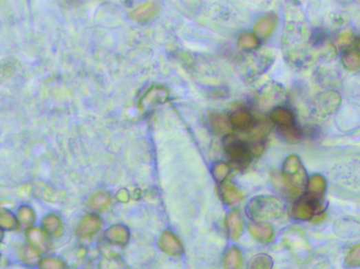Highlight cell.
Listing matches in <instances>:
<instances>
[{"label": "cell", "instance_id": "25", "mask_svg": "<svg viewBox=\"0 0 360 269\" xmlns=\"http://www.w3.org/2000/svg\"><path fill=\"white\" fill-rule=\"evenodd\" d=\"M242 250L237 246H231L224 259V269H240L242 266Z\"/></svg>", "mask_w": 360, "mask_h": 269}, {"label": "cell", "instance_id": "40", "mask_svg": "<svg viewBox=\"0 0 360 269\" xmlns=\"http://www.w3.org/2000/svg\"><path fill=\"white\" fill-rule=\"evenodd\" d=\"M3 229H0V242H1V241H3Z\"/></svg>", "mask_w": 360, "mask_h": 269}, {"label": "cell", "instance_id": "11", "mask_svg": "<svg viewBox=\"0 0 360 269\" xmlns=\"http://www.w3.org/2000/svg\"><path fill=\"white\" fill-rule=\"evenodd\" d=\"M307 197L314 201H321L327 191V181L322 175L315 174L307 181Z\"/></svg>", "mask_w": 360, "mask_h": 269}, {"label": "cell", "instance_id": "39", "mask_svg": "<svg viewBox=\"0 0 360 269\" xmlns=\"http://www.w3.org/2000/svg\"><path fill=\"white\" fill-rule=\"evenodd\" d=\"M355 50L360 54V36L355 39Z\"/></svg>", "mask_w": 360, "mask_h": 269}, {"label": "cell", "instance_id": "32", "mask_svg": "<svg viewBox=\"0 0 360 269\" xmlns=\"http://www.w3.org/2000/svg\"><path fill=\"white\" fill-rule=\"evenodd\" d=\"M110 195L107 194V193H98V194L94 195L91 201H89V207L93 211H101L107 208L110 205Z\"/></svg>", "mask_w": 360, "mask_h": 269}, {"label": "cell", "instance_id": "1", "mask_svg": "<svg viewBox=\"0 0 360 269\" xmlns=\"http://www.w3.org/2000/svg\"><path fill=\"white\" fill-rule=\"evenodd\" d=\"M282 45L286 61L293 67H306L311 65V61L314 59L311 33L308 25L301 19L295 18L288 23Z\"/></svg>", "mask_w": 360, "mask_h": 269}, {"label": "cell", "instance_id": "41", "mask_svg": "<svg viewBox=\"0 0 360 269\" xmlns=\"http://www.w3.org/2000/svg\"><path fill=\"white\" fill-rule=\"evenodd\" d=\"M3 256H0V265L3 264Z\"/></svg>", "mask_w": 360, "mask_h": 269}, {"label": "cell", "instance_id": "13", "mask_svg": "<svg viewBox=\"0 0 360 269\" xmlns=\"http://www.w3.org/2000/svg\"><path fill=\"white\" fill-rule=\"evenodd\" d=\"M284 92L280 85L272 83L268 87H264L260 97V107H272L275 103H280L284 99Z\"/></svg>", "mask_w": 360, "mask_h": 269}, {"label": "cell", "instance_id": "21", "mask_svg": "<svg viewBox=\"0 0 360 269\" xmlns=\"http://www.w3.org/2000/svg\"><path fill=\"white\" fill-rule=\"evenodd\" d=\"M226 228L231 240L240 239L244 229V221L240 211H232L229 213L226 218Z\"/></svg>", "mask_w": 360, "mask_h": 269}, {"label": "cell", "instance_id": "30", "mask_svg": "<svg viewBox=\"0 0 360 269\" xmlns=\"http://www.w3.org/2000/svg\"><path fill=\"white\" fill-rule=\"evenodd\" d=\"M19 255H21V260L25 264L36 265L37 263L41 262L39 252L35 248H33L31 245H23L21 250H19Z\"/></svg>", "mask_w": 360, "mask_h": 269}, {"label": "cell", "instance_id": "10", "mask_svg": "<svg viewBox=\"0 0 360 269\" xmlns=\"http://www.w3.org/2000/svg\"><path fill=\"white\" fill-rule=\"evenodd\" d=\"M159 247L165 254L172 257H179L184 254V246L173 233L166 230L159 239Z\"/></svg>", "mask_w": 360, "mask_h": 269}, {"label": "cell", "instance_id": "36", "mask_svg": "<svg viewBox=\"0 0 360 269\" xmlns=\"http://www.w3.org/2000/svg\"><path fill=\"white\" fill-rule=\"evenodd\" d=\"M346 265L349 267H360V244L351 248L346 257Z\"/></svg>", "mask_w": 360, "mask_h": 269}, {"label": "cell", "instance_id": "26", "mask_svg": "<svg viewBox=\"0 0 360 269\" xmlns=\"http://www.w3.org/2000/svg\"><path fill=\"white\" fill-rule=\"evenodd\" d=\"M341 63L348 71H358L360 69V54L352 47L345 50L343 57H341Z\"/></svg>", "mask_w": 360, "mask_h": 269}, {"label": "cell", "instance_id": "22", "mask_svg": "<svg viewBox=\"0 0 360 269\" xmlns=\"http://www.w3.org/2000/svg\"><path fill=\"white\" fill-rule=\"evenodd\" d=\"M32 195L39 197L47 202L57 203L63 199V193L53 189L50 185L39 184L32 186Z\"/></svg>", "mask_w": 360, "mask_h": 269}, {"label": "cell", "instance_id": "28", "mask_svg": "<svg viewBox=\"0 0 360 269\" xmlns=\"http://www.w3.org/2000/svg\"><path fill=\"white\" fill-rule=\"evenodd\" d=\"M260 38L253 33H242L238 38V47L244 51H255L260 47Z\"/></svg>", "mask_w": 360, "mask_h": 269}, {"label": "cell", "instance_id": "3", "mask_svg": "<svg viewBox=\"0 0 360 269\" xmlns=\"http://www.w3.org/2000/svg\"><path fill=\"white\" fill-rule=\"evenodd\" d=\"M246 215L256 222L278 219L284 213V204L272 196H258L251 199L246 205Z\"/></svg>", "mask_w": 360, "mask_h": 269}, {"label": "cell", "instance_id": "8", "mask_svg": "<svg viewBox=\"0 0 360 269\" xmlns=\"http://www.w3.org/2000/svg\"><path fill=\"white\" fill-rule=\"evenodd\" d=\"M169 97V91L164 85H155L147 91L139 103V107L142 111H150L157 105L166 103Z\"/></svg>", "mask_w": 360, "mask_h": 269}, {"label": "cell", "instance_id": "34", "mask_svg": "<svg viewBox=\"0 0 360 269\" xmlns=\"http://www.w3.org/2000/svg\"><path fill=\"white\" fill-rule=\"evenodd\" d=\"M231 169L226 163L218 162L213 166V176L220 182H224L230 175Z\"/></svg>", "mask_w": 360, "mask_h": 269}, {"label": "cell", "instance_id": "33", "mask_svg": "<svg viewBox=\"0 0 360 269\" xmlns=\"http://www.w3.org/2000/svg\"><path fill=\"white\" fill-rule=\"evenodd\" d=\"M280 133H282V137L286 139L288 142L296 143L298 141H300L302 137L301 131L298 129L297 125H294V127H288V129H279Z\"/></svg>", "mask_w": 360, "mask_h": 269}, {"label": "cell", "instance_id": "18", "mask_svg": "<svg viewBox=\"0 0 360 269\" xmlns=\"http://www.w3.org/2000/svg\"><path fill=\"white\" fill-rule=\"evenodd\" d=\"M159 9H160V7H159L158 3H154V1H149V3H143V5L133 10L130 13V17L137 23H146L157 15Z\"/></svg>", "mask_w": 360, "mask_h": 269}, {"label": "cell", "instance_id": "24", "mask_svg": "<svg viewBox=\"0 0 360 269\" xmlns=\"http://www.w3.org/2000/svg\"><path fill=\"white\" fill-rule=\"evenodd\" d=\"M43 229L49 236H61L63 233V222L57 215H47L43 220Z\"/></svg>", "mask_w": 360, "mask_h": 269}, {"label": "cell", "instance_id": "15", "mask_svg": "<svg viewBox=\"0 0 360 269\" xmlns=\"http://www.w3.org/2000/svg\"><path fill=\"white\" fill-rule=\"evenodd\" d=\"M105 237L112 244L125 246L130 241V232L125 225L114 224L105 230Z\"/></svg>", "mask_w": 360, "mask_h": 269}, {"label": "cell", "instance_id": "27", "mask_svg": "<svg viewBox=\"0 0 360 269\" xmlns=\"http://www.w3.org/2000/svg\"><path fill=\"white\" fill-rule=\"evenodd\" d=\"M16 218H17L18 223L21 226L31 228L32 225L35 222V213H34V209L32 207L23 205L18 208Z\"/></svg>", "mask_w": 360, "mask_h": 269}, {"label": "cell", "instance_id": "37", "mask_svg": "<svg viewBox=\"0 0 360 269\" xmlns=\"http://www.w3.org/2000/svg\"><path fill=\"white\" fill-rule=\"evenodd\" d=\"M354 43H355V38L352 33L340 34L336 41V45L339 47H345V50L350 49V45Z\"/></svg>", "mask_w": 360, "mask_h": 269}, {"label": "cell", "instance_id": "6", "mask_svg": "<svg viewBox=\"0 0 360 269\" xmlns=\"http://www.w3.org/2000/svg\"><path fill=\"white\" fill-rule=\"evenodd\" d=\"M324 211L325 206H322L321 201H314L306 196L294 203L291 208V216L296 220L310 221Z\"/></svg>", "mask_w": 360, "mask_h": 269}, {"label": "cell", "instance_id": "23", "mask_svg": "<svg viewBox=\"0 0 360 269\" xmlns=\"http://www.w3.org/2000/svg\"><path fill=\"white\" fill-rule=\"evenodd\" d=\"M211 127L220 135H231L232 125L230 119L222 113H213L210 116Z\"/></svg>", "mask_w": 360, "mask_h": 269}, {"label": "cell", "instance_id": "5", "mask_svg": "<svg viewBox=\"0 0 360 269\" xmlns=\"http://www.w3.org/2000/svg\"><path fill=\"white\" fill-rule=\"evenodd\" d=\"M224 149L228 153L229 158L238 167L248 166L253 153L246 141L238 139L237 137L229 135L224 138Z\"/></svg>", "mask_w": 360, "mask_h": 269}, {"label": "cell", "instance_id": "20", "mask_svg": "<svg viewBox=\"0 0 360 269\" xmlns=\"http://www.w3.org/2000/svg\"><path fill=\"white\" fill-rule=\"evenodd\" d=\"M220 195L222 201L228 206H236L242 201V194L234 183L230 181H224L220 185Z\"/></svg>", "mask_w": 360, "mask_h": 269}, {"label": "cell", "instance_id": "4", "mask_svg": "<svg viewBox=\"0 0 360 269\" xmlns=\"http://www.w3.org/2000/svg\"><path fill=\"white\" fill-rule=\"evenodd\" d=\"M341 105V96L335 91L318 94L312 103V113L315 118L325 120L334 115Z\"/></svg>", "mask_w": 360, "mask_h": 269}, {"label": "cell", "instance_id": "35", "mask_svg": "<svg viewBox=\"0 0 360 269\" xmlns=\"http://www.w3.org/2000/svg\"><path fill=\"white\" fill-rule=\"evenodd\" d=\"M39 268L67 269V266L63 260H61V259L50 257V258H45L43 259V260H41V262H39Z\"/></svg>", "mask_w": 360, "mask_h": 269}, {"label": "cell", "instance_id": "29", "mask_svg": "<svg viewBox=\"0 0 360 269\" xmlns=\"http://www.w3.org/2000/svg\"><path fill=\"white\" fill-rule=\"evenodd\" d=\"M19 223L17 218L12 214L9 209L0 208V229L6 230H14L18 228Z\"/></svg>", "mask_w": 360, "mask_h": 269}, {"label": "cell", "instance_id": "14", "mask_svg": "<svg viewBox=\"0 0 360 269\" xmlns=\"http://www.w3.org/2000/svg\"><path fill=\"white\" fill-rule=\"evenodd\" d=\"M278 25V16L275 13H268L262 16L260 21L255 23L254 32L258 38H268L273 33Z\"/></svg>", "mask_w": 360, "mask_h": 269}, {"label": "cell", "instance_id": "17", "mask_svg": "<svg viewBox=\"0 0 360 269\" xmlns=\"http://www.w3.org/2000/svg\"><path fill=\"white\" fill-rule=\"evenodd\" d=\"M270 118L274 125L279 127V129H288L296 125L293 111L286 107H276L270 114Z\"/></svg>", "mask_w": 360, "mask_h": 269}, {"label": "cell", "instance_id": "31", "mask_svg": "<svg viewBox=\"0 0 360 269\" xmlns=\"http://www.w3.org/2000/svg\"><path fill=\"white\" fill-rule=\"evenodd\" d=\"M273 260L268 255H257L248 263V269H272Z\"/></svg>", "mask_w": 360, "mask_h": 269}, {"label": "cell", "instance_id": "16", "mask_svg": "<svg viewBox=\"0 0 360 269\" xmlns=\"http://www.w3.org/2000/svg\"><path fill=\"white\" fill-rule=\"evenodd\" d=\"M230 119L231 125L234 129H240V131H248L253 127L255 120L254 117L251 115L250 111L246 109H237L231 114Z\"/></svg>", "mask_w": 360, "mask_h": 269}, {"label": "cell", "instance_id": "38", "mask_svg": "<svg viewBox=\"0 0 360 269\" xmlns=\"http://www.w3.org/2000/svg\"><path fill=\"white\" fill-rule=\"evenodd\" d=\"M117 200L119 202L128 203L130 200V195H129V191L127 189H120L117 194Z\"/></svg>", "mask_w": 360, "mask_h": 269}, {"label": "cell", "instance_id": "2", "mask_svg": "<svg viewBox=\"0 0 360 269\" xmlns=\"http://www.w3.org/2000/svg\"><path fill=\"white\" fill-rule=\"evenodd\" d=\"M307 171L304 169L299 157L292 155L288 157L282 165V179L276 182L284 195L298 197L302 194L307 183Z\"/></svg>", "mask_w": 360, "mask_h": 269}, {"label": "cell", "instance_id": "12", "mask_svg": "<svg viewBox=\"0 0 360 269\" xmlns=\"http://www.w3.org/2000/svg\"><path fill=\"white\" fill-rule=\"evenodd\" d=\"M251 236L260 243H271L275 238V230L271 224L266 222H255L248 225Z\"/></svg>", "mask_w": 360, "mask_h": 269}, {"label": "cell", "instance_id": "7", "mask_svg": "<svg viewBox=\"0 0 360 269\" xmlns=\"http://www.w3.org/2000/svg\"><path fill=\"white\" fill-rule=\"evenodd\" d=\"M273 63L274 54H272L268 50H264L255 55L251 56L248 59L246 65V73L250 77H255V76L264 73L266 69L271 67Z\"/></svg>", "mask_w": 360, "mask_h": 269}, {"label": "cell", "instance_id": "9", "mask_svg": "<svg viewBox=\"0 0 360 269\" xmlns=\"http://www.w3.org/2000/svg\"><path fill=\"white\" fill-rule=\"evenodd\" d=\"M27 239L30 245L41 254L49 252L52 249L51 239L43 228L31 227V228L28 229Z\"/></svg>", "mask_w": 360, "mask_h": 269}, {"label": "cell", "instance_id": "19", "mask_svg": "<svg viewBox=\"0 0 360 269\" xmlns=\"http://www.w3.org/2000/svg\"><path fill=\"white\" fill-rule=\"evenodd\" d=\"M101 227V221L96 215L85 217L77 227L76 234L81 238L92 237L98 232Z\"/></svg>", "mask_w": 360, "mask_h": 269}]
</instances>
